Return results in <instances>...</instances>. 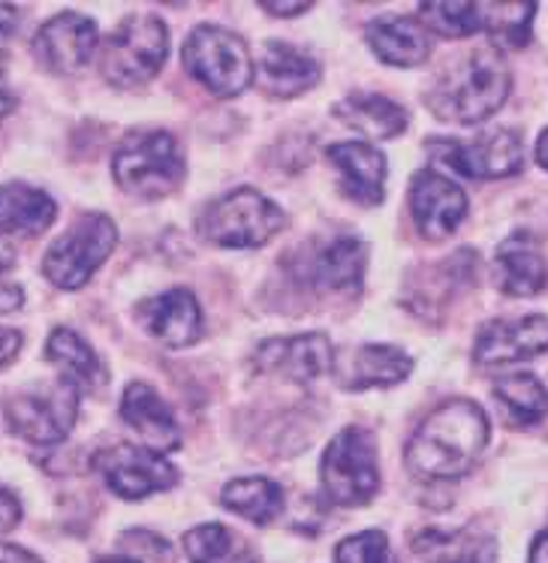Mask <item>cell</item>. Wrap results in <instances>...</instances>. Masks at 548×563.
I'll list each match as a JSON object with an SVG mask.
<instances>
[{"instance_id":"cell-43","label":"cell","mask_w":548,"mask_h":563,"mask_svg":"<svg viewBox=\"0 0 548 563\" xmlns=\"http://www.w3.org/2000/svg\"><path fill=\"white\" fill-rule=\"evenodd\" d=\"M100 563H139V561H133V558H106V561Z\"/></svg>"},{"instance_id":"cell-34","label":"cell","mask_w":548,"mask_h":563,"mask_svg":"<svg viewBox=\"0 0 548 563\" xmlns=\"http://www.w3.org/2000/svg\"><path fill=\"white\" fill-rule=\"evenodd\" d=\"M19 350H22V334L15 329H0V368L10 365L19 356Z\"/></svg>"},{"instance_id":"cell-36","label":"cell","mask_w":548,"mask_h":563,"mask_svg":"<svg viewBox=\"0 0 548 563\" xmlns=\"http://www.w3.org/2000/svg\"><path fill=\"white\" fill-rule=\"evenodd\" d=\"M22 305H24L22 287H15V284H0V313L19 311Z\"/></svg>"},{"instance_id":"cell-10","label":"cell","mask_w":548,"mask_h":563,"mask_svg":"<svg viewBox=\"0 0 548 563\" xmlns=\"http://www.w3.org/2000/svg\"><path fill=\"white\" fill-rule=\"evenodd\" d=\"M81 389L73 379H57L52 386L19 391L7 404V422L19 438L36 446H52L67 438L79 419Z\"/></svg>"},{"instance_id":"cell-11","label":"cell","mask_w":548,"mask_h":563,"mask_svg":"<svg viewBox=\"0 0 548 563\" xmlns=\"http://www.w3.org/2000/svg\"><path fill=\"white\" fill-rule=\"evenodd\" d=\"M431 154L464 178L492 181L522 169V142L513 130H492L470 142L458 139H431Z\"/></svg>"},{"instance_id":"cell-9","label":"cell","mask_w":548,"mask_h":563,"mask_svg":"<svg viewBox=\"0 0 548 563\" xmlns=\"http://www.w3.org/2000/svg\"><path fill=\"white\" fill-rule=\"evenodd\" d=\"M118 230L106 214H85L46 251L43 272L61 289H81L114 251Z\"/></svg>"},{"instance_id":"cell-12","label":"cell","mask_w":548,"mask_h":563,"mask_svg":"<svg viewBox=\"0 0 548 563\" xmlns=\"http://www.w3.org/2000/svg\"><path fill=\"white\" fill-rule=\"evenodd\" d=\"M94 464H97L106 485L124 500H142V497L166 492V488L178 483V467L175 464H169L151 449L130 446V443H118V446L106 449L94 459Z\"/></svg>"},{"instance_id":"cell-15","label":"cell","mask_w":548,"mask_h":563,"mask_svg":"<svg viewBox=\"0 0 548 563\" xmlns=\"http://www.w3.org/2000/svg\"><path fill=\"white\" fill-rule=\"evenodd\" d=\"M97 48V24L79 12H61L48 19L34 36V55L52 73L69 76L91 60Z\"/></svg>"},{"instance_id":"cell-6","label":"cell","mask_w":548,"mask_h":563,"mask_svg":"<svg viewBox=\"0 0 548 563\" xmlns=\"http://www.w3.org/2000/svg\"><path fill=\"white\" fill-rule=\"evenodd\" d=\"M537 15L534 3H464L437 0L419 7V22L440 36L458 40L473 34H497L513 46H525L530 22Z\"/></svg>"},{"instance_id":"cell-21","label":"cell","mask_w":548,"mask_h":563,"mask_svg":"<svg viewBox=\"0 0 548 563\" xmlns=\"http://www.w3.org/2000/svg\"><path fill=\"white\" fill-rule=\"evenodd\" d=\"M314 287L335 296H355L365 280V244L355 235H338L314 256Z\"/></svg>"},{"instance_id":"cell-40","label":"cell","mask_w":548,"mask_h":563,"mask_svg":"<svg viewBox=\"0 0 548 563\" xmlns=\"http://www.w3.org/2000/svg\"><path fill=\"white\" fill-rule=\"evenodd\" d=\"M12 263H15V247L7 239H0V275L12 268Z\"/></svg>"},{"instance_id":"cell-2","label":"cell","mask_w":548,"mask_h":563,"mask_svg":"<svg viewBox=\"0 0 548 563\" xmlns=\"http://www.w3.org/2000/svg\"><path fill=\"white\" fill-rule=\"evenodd\" d=\"M513 76L501 48L480 46L458 58L428 91V106L449 124H482L506 103Z\"/></svg>"},{"instance_id":"cell-27","label":"cell","mask_w":548,"mask_h":563,"mask_svg":"<svg viewBox=\"0 0 548 563\" xmlns=\"http://www.w3.org/2000/svg\"><path fill=\"white\" fill-rule=\"evenodd\" d=\"M492 395L509 426H537L548 413V389L534 374H513V377L497 379Z\"/></svg>"},{"instance_id":"cell-32","label":"cell","mask_w":548,"mask_h":563,"mask_svg":"<svg viewBox=\"0 0 548 563\" xmlns=\"http://www.w3.org/2000/svg\"><path fill=\"white\" fill-rule=\"evenodd\" d=\"M335 563H395L383 530H362L335 549Z\"/></svg>"},{"instance_id":"cell-30","label":"cell","mask_w":548,"mask_h":563,"mask_svg":"<svg viewBox=\"0 0 548 563\" xmlns=\"http://www.w3.org/2000/svg\"><path fill=\"white\" fill-rule=\"evenodd\" d=\"M416 552L431 563H494L497 561V542L485 533L428 530L416 540Z\"/></svg>"},{"instance_id":"cell-22","label":"cell","mask_w":548,"mask_h":563,"mask_svg":"<svg viewBox=\"0 0 548 563\" xmlns=\"http://www.w3.org/2000/svg\"><path fill=\"white\" fill-rule=\"evenodd\" d=\"M368 43L380 60L392 67H419L431 55L428 31L416 19L404 15H383L368 24Z\"/></svg>"},{"instance_id":"cell-17","label":"cell","mask_w":548,"mask_h":563,"mask_svg":"<svg viewBox=\"0 0 548 563\" xmlns=\"http://www.w3.org/2000/svg\"><path fill=\"white\" fill-rule=\"evenodd\" d=\"M256 368L268 374H284L298 383L326 377L331 371V344L326 334H298V338H274L256 350Z\"/></svg>"},{"instance_id":"cell-20","label":"cell","mask_w":548,"mask_h":563,"mask_svg":"<svg viewBox=\"0 0 548 563\" xmlns=\"http://www.w3.org/2000/svg\"><path fill=\"white\" fill-rule=\"evenodd\" d=\"M494 280L506 296H537L548 284V265L527 235H515L494 253Z\"/></svg>"},{"instance_id":"cell-35","label":"cell","mask_w":548,"mask_h":563,"mask_svg":"<svg viewBox=\"0 0 548 563\" xmlns=\"http://www.w3.org/2000/svg\"><path fill=\"white\" fill-rule=\"evenodd\" d=\"M15 19H19V12L0 3V64H3V55H7V48L3 46L10 43L12 31H15Z\"/></svg>"},{"instance_id":"cell-19","label":"cell","mask_w":548,"mask_h":563,"mask_svg":"<svg viewBox=\"0 0 548 563\" xmlns=\"http://www.w3.org/2000/svg\"><path fill=\"white\" fill-rule=\"evenodd\" d=\"M329 161L341 175L343 194L359 206H380L386 190V157L383 151L365 142H341L331 145Z\"/></svg>"},{"instance_id":"cell-29","label":"cell","mask_w":548,"mask_h":563,"mask_svg":"<svg viewBox=\"0 0 548 563\" xmlns=\"http://www.w3.org/2000/svg\"><path fill=\"white\" fill-rule=\"evenodd\" d=\"M46 353L57 368L64 371V377L73 379L85 391H97L106 383V377H109L97 353L81 341L79 334L69 332V329H55L52 332Z\"/></svg>"},{"instance_id":"cell-18","label":"cell","mask_w":548,"mask_h":563,"mask_svg":"<svg viewBox=\"0 0 548 563\" xmlns=\"http://www.w3.org/2000/svg\"><path fill=\"white\" fill-rule=\"evenodd\" d=\"M121 416L139 438L149 443L151 452H172L182 446V428L178 419L169 410L149 383H130L121 398Z\"/></svg>"},{"instance_id":"cell-24","label":"cell","mask_w":548,"mask_h":563,"mask_svg":"<svg viewBox=\"0 0 548 563\" xmlns=\"http://www.w3.org/2000/svg\"><path fill=\"white\" fill-rule=\"evenodd\" d=\"M55 199L22 181L0 185V232L40 235L55 223Z\"/></svg>"},{"instance_id":"cell-33","label":"cell","mask_w":548,"mask_h":563,"mask_svg":"<svg viewBox=\"0 0 548 563\" xmlns=\"http://www.w3.org/2000/svg\"><path fill=\"white\" fill-rule=\"evenodd\" d=\"M19 521H22V504L15 500V495L0 488V533L12 530Z\"/></svg>"},{"instance_id":"cell-23","label":"cell","mask_w":548,"mask_h":563,"mask_svg":"<svg viewBox=\"0 0 548 563\" xmlns=\"http://www.w3.org/2000/svg\"><path fill=\"white\" fill-rule=\"evenodd\" d=\"M320 81V64L289 43H268L260 67V85L268 97H298Z\"/></svg>"},{"instance_id":"cell-38","label":"cell","mask_w":548,"mask_h":563,"mask_svg":"<svg viewBox=\"0 0 548 563\" xmlns=\"http://www.w3.org/2000/svg\"><path fill=\"white\" fill-rule=\"evenodd\" d=\"M263 10H268L272 15H298V12L310 10V3H272V0H263Z\"/></svg>"},{"instance_id":"cell-37","label":"cell","mask_w":548,"mask_h":563,"mask_svg":"<svg viewBox=\"0 0 548 563\" xmlns=\"http://www.w3.org/2000/svg\"><path fill=\"white\" fill-rule=\"evenodd\" d=\"M0 563H43V561H40V558H34L31 552L19 549V545L0 542Z\"/></svg>"},{"instance_id":"cell-28","label":"cell","mask_w":548,"mask_h":563,"mask_svg":"<svg viewBox=\"0 0 548 563\" xmlns=\"http://www.w3.org/2000/svg\"><path fill=\"white\" fill-rule=\"evenodd\" d=\"M220 500H223L229 512L248 518L253 525H268L284 509V492H281V485L265 479V476H241V479H232V483L223 485Z\"/></svg>"},{"instance_id":"cell-4","label":"cell","mask_w":548,"mask_h":563,"mask_svg":"<svg viewBox=\"0 0 548 563\" xmlns=\"http://www.w3.org/2000/svg\"><path fill=\"white\" fill-rule=\"evenodd\" d=\"M284 227V211L274 206L268 196L251 190V187L220 196L218 202H211L199 218V235L206 242L218 244V247H232V251L263 247Z\"/></svg>"},{"instance_id":"cell-26","label":"cell","mask_w":548,"mask_h":563,"mask_svg":"<svg viewBox=\"0 0 548 563\" xmlns=\"http://www.w3.org/2000/svg\"><path fill=\"white\" fill-rule=\"evenodd\" d=\"M335 115L371 139H392L407 130L404 106L383 93H350L347 100L335 106Z\"/></svg>"},{"instance_id":"cell-16","label":"cell","mask_w":548,"mask_h":563,"mask_svg":"<svg viewBox=\"0 0 548 563\" xmlns=\"http://www.w3.org/2000/svg\"><path fill=\"white\" fill-rule=\"evenodd\" d=\"M139 320L145 322L149 334L169 350L196 344L202 334V308L190 289H166L161 296L142 301Z\"/></svg>"},{"instance_id":"cell-39","label":"cell","mask_w":548,"mask_h":563,"mask_svg":"<svg viewBox=\"0 0 548 563\" xmlns=\"http://www.w3.org/2000/svg\"><path fill=\"white\" fill-rule=\"evenodd\" d=\"M527 563H548V528L539 530V537L530 545V561Z\"/></svg>"},{"instance_id":"cell-1","label":"cell","mask_w":548,"mask_h":563,"mask_svg":"<svg viewBox=\"0 0 548 563\" xmlns=\"http://www.w3.org/2000/svg\"><path fill=\"white\" fill-rule=\"evenodd\" d=\"M489 416L480 404L452 398L425 416L407 443V467L413 476L449 483L468 476L489 446Z\"/></svg>"},{"instance_id":"cell-7","label":"cell","mask_w":548,"mask_h":563,"mask_svg":"<svg viewBox=\"0 0 548 563\" xmlns=\"http://www.w3.org/2000/svg\"><path fill=\"white\" fill-rule=\"evenodd\" d=\"M169 55V31L157 15H130L103 46L100 73L118 88L151 81Z\"/></svg>"},{"instance_id":"cell-31","label":"cell","mask_w":548,"mask_h":563,"mask_svg":"<svg viewBox=\"0 0 548 563\" xmlns=\"http://www.w3.org/2000/svg\"><path fill=\"white\" fill-rule=\"evenodd\" d=\"M184 554L190 563H256L251 545L223 525H199L187 530Z\"/></svg>"},{"instance_id":"cell-8","label":"cell","mask_w":548,"mask_h":563,"mask_svg":"<svg viewBox=\"0 0 548 563\" xmlns=\"http://www.w3.org/2000/svg\"><path fill=\"white\" fill-rule=\"evenodd\" d=\"M184 67L218 97H235L253 81V58L232 31L202 24L184 43Z\"/></svg>"},{"instance_id":"cell-5","label":"cell","mask_w":548,"mask_h":563,"mask_svg":"<svg viewBox=\"0 0 548 563\" xmlns=\"http://www.w3.org/2000/svg\"><path fill=\"white\" fill-rule=\"evenodd\" d=\"M320 483L322 495L335 506L371 504V497L380 488L377 467V440L368 434L365 428H343L335 434L320 461Z\"/></svg>"},{"instance_id":"cell-25","label":"cell","mask_w":548,"mask_h":563,"mask_svg":"<svg viewBox=\"0 0 548 563\" xmlns=\"http://www.w3.org/2000/svg\"><path fill=\"white\" fill-rule=\"evenodd\" d=\"M413 362L407 353H401L398 346L368 344L359 346L350 365L341 371L343 389H371V386H395L401 379L410 377Z\"/></svg>"},{"instance_id":"cell-42","label":"cell","mask_w":548,"mask_h":563,"mask_svg":"<svg viewBox=\"0 0 548 563\" xmlns=\"http://www.w3.org/2000/svg\"><path fill=\"white\" fill-rule=\"evenodd\" d=\"M10 109H12V93L10 88H7L3 76H0V115H3V112H10Z\"/></svg>"},{"instance_id":"cell-14","label":"cell","mask_w":548,"mask_h":563,"mask_svg":"<svg viewBox=\"0 0 548 563\" xmlns=\"http://www.w3.org/2000/svg\"><path fill=\"white\" fill-rule=\"evenodd\" d=\"M410 208L416 227L428 242H440L461 227L468 218V194L446 175L423 169L413 178Z\"/></svg>"},{"instance_id":"cell-13","label":"cell","mask_w":548,"mask_h":563,"mask_svg":"<svg viewBox=\"0 0 548 563\" xmlns=\"http://www.w3.org/2000/svg\"><path fill=\"white\" fill-rule=\"evenodd\" d=\"M548 353V320L546 317H518V320L485 322L476 334L473 362L480 368H509L527 358Z\"/></svg>"},{"instance_id":"cell-41","label":"cell","mask_w":548,"mask_h":563,"mask_svg":"<svg viewBox=\"0 0 548 563\" xmlns=\"http://www.w3.org/2000/svg\"><path fill=\"white\" fill-rule=\"evenodd\" d=\"M537 163L542 169H548V126L542 130V136L537 139Z\"/></svg>"},{"instance_id":"cell-3","label":"cell","mask_w":548,"mask_h":563,"mask_svg":"<svg viewBox=\"0 0 548 563\" xmlns=\"http://www.w3.org/2000/svg\"><path fill=\"white\" fill-rule=\"evenodd\" d=\"M114 181L139 199H161L182 185L184 157L178 142L163 130H139L118 145Z\"/></svg>"}]
</instances>
